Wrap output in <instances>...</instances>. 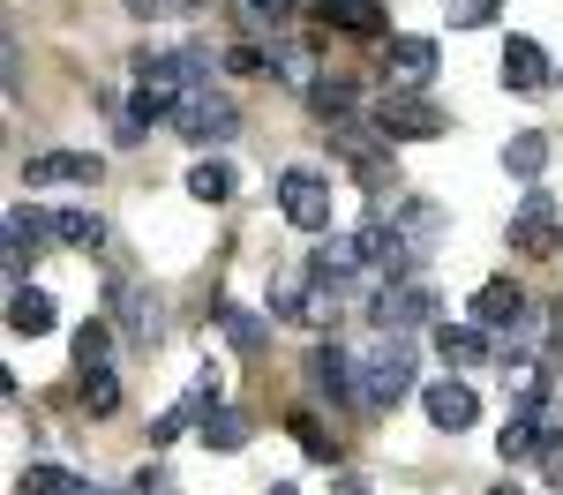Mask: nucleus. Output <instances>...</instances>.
<instances>
[{
  "instance_id": "nucleus-1",
  "label": "nucleus",
  "mask_w": 563,
  "mask_h": 495,
  "mask_svg": "<svg viewBox=\"0 0 563 495\" xmlns=\"http://www.w3.org/2000/svg\"><path fill=\"white\" fill-rule=\"evenodd\" d=\"M406 391H413V346H406V330H384V346L361 353V405L390 413Z\"/></svg>"
},
{
  "instance_id": "nucleus-2",
  "label": "nucleus",
  "mask_w": 563,
  "mask_h": 495,
  "mask_svg": "<svg viewBox=\"0 0 563 495\" xmlns=\"http://www.w3.org/2000/svg\"><path fill=\"white\" fill-rule=\"evenodd\" d=\"M174 128L203 150V143H233V128H241V105L233 98H218L211 83L203 90H180V105H174Z\"/></svg>"
},
{
  "instance_id": "nucleus-3",
  "label": "nucleus",
  "mask_w": 563,
  "mask_h": 495,
  "mask_svg": "<svg viewBox=\"0 0 563 495\" xmlns=\"http://www.w3.org/2000/svg\"><path fill=\"white\" fill-rule=\"evenodd\" d=\"M278 211H286V225H301V233H323L331 225V173L286 166L278 173Z\"/></svg>"
},
{
  "instance_id": "nucleus-4",
  "label": "nucleus",
  "mask_w": 563,
  "mask_h": 495,
  "mask_svg": "<svg viewBox=\"0 0 563 495\" xmlns=\"http://www.w3.org/2000/svg\"><path fill=\"white\" fill-rule=\"evenodd\" d=\"M368 315H376V330H413V323H435V315H443V301H435L429 278H406V285H384Z\"/></svg>"
},
{
  "instance_id": "nucleus-5",
  "label": "nucleus",
  "mask_w": 563,
  "mask_h": 495,
  "mask_svg": "<svg viewBox=\"0 0 563 495\" xmlns=\"http://www.w3.org/2000/svg\"><path fill=\"white\" fill-rule=\"evenodd\" d=\"M421 413H429L443 436H466V428L481 420V398H474V383H466V375L451 368L443 383H429V391H421Z\"/></svg>"
},
{
  "instance_id": "nucleus-6",
  "label": "nucleus",
  "mask_w": 563,
  "mask_h": 495,
  "mask_svg": "<svg viewBox=\"0 0 563 495\" xmlns=\"http://www.w3.org/2000/svg\"><path fill=\"white\" fill-rule=\"evenodd\" d=\"M368 121H376V135H390V143H429V135L451 128V121L435 113L429 98H384V105H376Z\"/></svg>"
},
{
  "instance_id": "nucleus-7",
  "label": "nucleus",
  "mask_w": 563,
  "mask_h": 495,
  "mask_svg": "<svg viewBox=\"0 0 563 495\" xmlns=\"http://www.w3.org/2000/svg\"><path fill=\"white\" fill-rule=\"evenodd\" d=\"M390 143V135H384ZM384 143H368V135L353 128V121H339V128H331V150H339V158H346L353 166V180H361V188H384L390 173H398V166H390V150Z\"/></svg>"
},
{
  "instance_id": "nucleus-8",
  "label": "nucleus",
  "mask_w": 563,
  "mask_h": 495,
  "mask_svg": "<svg viewBox=\"0 0 563 495\" xmlns=\"http://www.w3.org/2000/svg\"><path fill=\"white\" fill-rule=\"evenodd\" d=\"M308 383H316L323 398H353L361 405V353H346V346L323 338V346L308 353Z\"/></svg>"
},
{
  "instance_id": "nucleus-9",
  "label": "nucleus",
  "mask_w": 563,
  "mask_h": 495,
  "mask_svg": "<svg viewBox=\"0 0 563 495\" xmlns=\"http://www.w3.org/2000/svg\"><path fill=\"white\" fill-rule=\"evenodd\" d=\"M435 68H443L435 38H390V45H384V76H390L398 90H421V83H435Z\"/></svg>"
},
{
  "instance_id": "nucleus-10",
  "label": "nucleus",
  "mask_w": 563,
  "mask_h": 495,
  "mask_svg": "<svg viewBox=\"0 0 563 495\" xmlns=\"http://www.w3.org/2000/svg\"><path fill=\"white\" fill-rule=\"evenodd\" d=\"M353 248H361V270H376V278H390V270L413 256L406 225H384V218H368V225H361V233H353Z\"/></svg>"
},
{
  "instance_id": "nucleus-11",
  "label": "nucleus",
  "mask_w": 563,
  "mask_h": 495,
  "mask_svg": "<svg viewBox=\"0 0 563 495\" xmlns=\"http://www.w3.org/2000/svg\"><path fill=\"white\" fill-rule=\"evenodd\" d=\"M45 240H53V218H45L38 203H15L8 211V278H23V263L38 256Z\"/></svg>"
},
{
  "instance_id": "nucleus-12",
  "label": "nucleus",
  "mask_w": 563,
  "mask_h": 495,
  "mask_svg": "<svg viewBox=\"0 0 563 495\" xmlns=\"http://www.w3.org/2000/svg\"><path fill=\"white\" fill-rule=\"evenodd\" d=\"M316 15H323V31H346V38H384L390 31L384 0H323Z\"/></svg>"
},
{
  "instance_id": "nucleus-13",
  "label": "nucleus",
  "mask_w": 563,
  "mask_h": 495,
  "mask_svg": "<svg viewBox=\"0 0 563 495\" xmlns=\"http://www.w3.org/2000/svg\"><path fill=\"white\" fill-rule=\"evenodd\" d=\"M474 323L481 330H519L526 323V293L511 285V278H488V285L474 293Z\"/></svg>"
},
{
  "instance_id": "nucleus-14",
  "label": "nucleus",
  "mask_w": 563,
  "mask_h": 495,
  "mask_svg": "<svg viewBox=\"0 0 563 495\" xmlns=\"http://www.w3.org/2000/svg\"><path fill=\"white\" fill-rule=\"evenodd\" d=\"M511 240H519L526 256H549V248H556V195H541V188H533V195H526V211L511 218Z\"/></svg>"
},
{
  "instance_id": "nucleus-15",
  "label": "nucleus",
  "mask_w": 563,
  "mask_h": 495,
  "mask_svg": "<svg viewBox=\"0 0 563 495\" xmlns=\"http://www.w3.org/2000/svg\"><path fill=\"white\" fill-rule=\"evenodd\" d=\"M174 90H158V83H135V98H129V113H121V143H143V135L158 128V121H174Z\"/></svg>"
},
{
  "instance_id": "nucleus-16",
  "label": "nucleus",
  "mask_w": 563,
  "mask_h": 495,
  "mask_svg": "<svg viewBox=\"0 0 563 495\" xmlns=\"http://www.w3.org/2000/svg\"><path fill=\"white\" fill-rule=\"evenodd\" d=\"M106 166L84 158V150H38V158H23V180L31 188H53V180H98Z\"/></svg>"
},
{
  "instance_id": "nucleus-17",
  "label": "nucleus",
  "mask_w": 563,
  "mask_h": 495,
  "mask_svg": "<svg viewBox=\"0 0 563 495\" xmlns=\"http://www.w3.org/2000/svg\"><path fill=\"white\" fill-rule=\"evenodd\" d=\"M8 330H15V338H45V330H53V293L15 278V293H8Z\"/></svg>"
},
{
  "instance_id": "nucleus-18",
  "label": "nucleus",
  "mask_w": 563,
  "mask_h": 495,
  "mask_svg": "<svg viewBox=\"0 0 563 495\" xmlns=\"http://www.w3.org/2000/svg\"><path fill=\"white\" fill-rule=\"evenodd\" d=\"M113 315H121V330H129V346H143V353H151V346H158V330H166V315H158V301H151V293H113Z\"/></svg>"
},
{
  "instance_id": "nucleus-19",
  "label": "nucleus",
  "mask_w": 563,
  "mask_h": 495,
  "mask_svg": "<svg viewBox=\"0 0 563 495\" xmlns=\"http://www.w3.org/2000/svg\"><path fill=\"white\" fill-rule=\"evenodd\" d=\"M435 360L443 368H474V360H488V338H481V323H435Z\"/></svg>"
},
{
  "instance_id": "nucleus-20",
  "label": "nucleus",
  "mask_w": 563,
  "mask_h": 495,
  "mask_svg": "<svg viewBox=\"0 0 563 495\" xmlns=\"http://www.w3.org/2000/svg\"><path fill=\"white\" fill-rule=\"evenodd\" d=\"M549 76H556V68H549V53L533 38H504V83L511 90H541Z\"/></svg>"
},
{
  "instance_id": "nucleus-21",
  "label": "nucleus",
  "mask_w": 563,
  "mask_h": 495,
  "mask_svg": "<svg viewBox=\"0 0 563 495\" xmlns=\"http://www.w3.org/2000/svg\"><path fill=\"white\" fill-rule=\"evenodd\" d=\"M353 98H361V90H353L346 76H316V83H308V113H316L323 128H339V121H353Z\"/></svg>"
},
{
  "instance_id": "nucleus-22",
  "label": "nucleus",
  "mask_w": 563,
  "mask_h": 495,
  "mask_svg": "<svg viewBox=\"0 0 563 495\" xmlns=\"http://www.w3.org/2000/svg\"><path fill=\"white\" fill-rule=\"evenodd\" d=\"M541 443H549V436H541V413H533V405H519V413H511V420L496 428V450H504V465H519V458H533Z\"/></svg>"
},
{
  "instance_id": "nucleus-23",
  "label": "nucleus",
  "mask_w": 563,
  "mask_h": 495,
  "mask_svg": "<svg viewBox=\"0 0 563 495\" xmlns=\"http://www.w3.org/2000/svg\"><path fill=\"white\" fill-rule=\"evenodd\" d=\"M53 240L76 248V256H98V248H106V218H98V211H60V218H53Z\"/></svg>"
},
{
  "instance_id": "nucleus-24",
  "label": "nucleus",
  "mask_w": 563,
  "mask_h": 495,
  "mask_svg": "<svg viewBox=\"0 0 563 495\" xmlns=\"http://www.w3.org/2000/svg\"><path fill=\"white\" fill-rule=\"evenodd\" d=\"M541 166H549V135H511V143H504V173L511 180H541Z\"/></svg>"
},
{
  "instance_id": "nucleus-25",
  "label": "nucleus",
  "mask_w": 563,
  "mask_h": 495,
  "mask_svg": "<svg viewBox=\"0 0 563 495\" xmlns=\"http://www.w3.org/2000/svg\"><path fill=\"white\" fill-rule=\"evenodd\" d=\"M84 413L90 420H113L121 413V375L113 368H84Z\"/></svg>"
},
{
  "instance_id": "nucleus-26",
  "label": "nucleus",
  "mask_w": 563,
  "mask_h": 495,
  "mask_svg": "<svg viewBox=\"0 0 563 495\" xmlns=\"http://www.w3.org/2000/svg\"><path fill=\"white\" fill-rule=\"evenodd\" d=\"M188 195H196V203H225V195H233V166H225V158H196V166H188Z\"/></svg>"
},
{
  "instance_id": "nucleus-27",
  "label": "nucleus",
  "mask_w": 563,
  "mask_h": 495,
  "mask_svg": "<svg viewBox=\"0 0 563 495\" xmlns=\"http://www.w3.org/2000/svg\"><path fill=\"white\" fill-rule=\"evenodd\" d=\"M203 443H211V450H241V443H249V413L218 405L211 420H203Z\"/></svg>"
},
{
  "instance_id": "nucleus-28",
  "label": "nucleus",
  "mask_w": 563,
  "mask_h": 495,
  "mask_svg": "<svg viewBox=\"0 0 563 495\" xmlns=\"http://www.w3.org/2000/svg\"><path fill=\"white\" fill-rule=\"evenodd\" d=\"M406 240H413V256H421V248H435V240H443V211H435V203H406Z\"/></svg>"
},
{
  "instance_id": "nucleus-29",
  "label": "nucleus",
  "mask_w": 563,
  "mask_h": 495,
  "mask_svg": "<svg viewBox=\"0 0 563 495\" xmlns=\"http://www.w3.org/2000/svg\"><path fill=\"white\" fill-rule=\"evenodd\" d=\"M106 360H113V330L106 323H84L76 330V368H106Z\"/></svg>"
},
{
  "instance_id": "nucleus-30",
  "label": "nucleus",
  "mask_w": 563,
  "mask_h": 495,
  "mask_svg": "<svg viewBox=\"0 0 563 495\" xmlns=\"http://www.w3.org/2000/svg\"><path fill=\"white\" fill-rule=\"evenodd\" d=\"M435 8H443L451 31H481V23H496V0H435Z\"/></svg>"
},
{
  "instance_id": "nucleus-31",
  "label": "nucleus",
  "mask_w": 563,
  "mask_h": 495,
  "mask_svg": "<svg viewBox=\"0 0 563 495\" xmlns=\"http://www.w3.org/2000/svg\"><path fill=\"white\" fill-rule=\"evenodd\" d=\"M15 495H68V473H60V465H23V473H15Z\"/></svg>"
},
{
  "instance_id": "nucleus-32",
  "label": "nucleus",
  "mask_w": 563,
  "mask_h": 495,
  "mask_svg": "<svg viewBox=\"0 0 563 495\" xmlns=\"http://www.w3.org/2000/svg\"><path fill=\"white\" fill-rule=\"evenodd\" d=\"M218 323H225V338H233V346H241V353H256L263 338H271V330H263L256 315H241V308H218Z\"/></svg>"
},
{
  "instance_id": "nucleus-33",
  "label": "nucleus",
  "mask_w": 563,
  "mask_h": 495,
  "mask_svg": "<svg viewBox=\"0 0 563 495\" xmlns=\"http://www.w3.org/2000/svg\"><path fill=\"white\" fill-rule=\"evenodd\" d=\"M271 60H278V76H286V83H316V60H308V45H278V53H271Z\"/></svg>"
},
{
  "instance_id": "nucleus-34",
  "label": "nucleus",
  "mask_w": 563,
  "mask_h": 495,
  "mask_svg": "<svg viewBox=\"0 0 563 495\" xmlns=\"http://www.w3.org/2000/svg\"><path fill=\"white\" fill-rule=\"evenodd\" d=\"M541 473H549V488L563 495V436H549V443H541Z\"/></svg>"
},
{
  "instance_id": "nucleus-35",
  "label": "nucleus",
  "mask_w": 563,
  "mask_h": 495,
  "mask_svg": "<svg viewBox=\"0 0 563 495\" xmlns=\"http://www.w3.org/2000/svg\"><path fill=\"white\" fill-rule=\"evenodd\" d=\"M241 8H249L256 23H286V15H294V0H241Z\"/></svg>"
},
{
  "instance_id": "nucleus-36",
  "label": "nucleus",
  "mask_w": 563,
  "mask_h": 495,
  "mask_svg": "<svg viewBox=\"0 0 563 495\" xmlns=\"http://www.w3.org/2000/svg\"><path fill=\"white\" fill-rule=\"evenodd\" d=\"M294 436H301V443L316 450V458H331V436H323V428H316V420H294Z\"/></svg>"
},
{
  "instance_id": "nucleus-37",
  "label": "nucleus",
  "mask_w": 563,
  "mask_h": 495,
  "mask_svg": "<svg viewBox=\"0 0 563 495\" xmlns=\"http://www.w3.org/2000/svg\"><path fill=\"white\" fill-rule=\"evenodd\" d=\"M225 68H241V76H249V68H263V53H256V45H225Z\"/></svg>"
},
{
  "instance_id": "nucleus-38",
  "label": "nucleus",
  "mask_w": 563,
  "mask_h": 495,
  "mask_svg": "<svg viewBox=\"0 0 563 495\" xmlns=\"http://www.w3.org/2000/svg\"><path fill=\"white\" fill-rule=\"evenodd\" d=\"M331 488H339V495H368V481H361V473H339Z\"/></svg>"
},
{
  "instance_id": "nucleus-39",
  "label": "nucleus",
  "mask_w": 563,
  "mask_h": 495,
  "mask_svg": "<svg viewBox=\"0 0 563 495\" xmlns=\"http://www.w3.org/2000/svg\"><path fill=\"white\" fill-rule=\"evenodd\" d=\"M129 15H143V23H151V15H166V0H129Z\"/></svg>"
},
{
  "instance_id": "nucleus-40",
  "label": "nucleus",
  "mask_w": 563,
  "mask_h": 495,
  "mask_svg": "<svg viewBox=\"0 0 563 495\" xmlns=\"http://www.w3.org/2000/svg\"><path fill=\"white\" fill-rule=\"evenodd\" d=\"M68 495H106V488H90V481H68Z\"/></svg>"
},
{
  "instance_id": "nucleus-41",
  "label": "nucleus",
  "mask_w": 563,
  "mask_h": 495,
  "mask_svg": "<svg viewBox=\"0 0 563 495\" xmlns=\"http://www.w3.org/2000/svg\"><path fill=\"white\" fill-rule=\"evenodd\" d=\"M271 495H294V481H271Z\"/></svg>"
},
{
  "instance_id": "nucleus-42",
  "label": "nucleus",
  "mask_w": 563,
  "mask_h": 495,
  "mask_svg": "<svg viewBox=\"0 0 563 495\" xmlns=\"http://www.w3.org/2000/svg\"><path fill=\"white\" fill-rule=\"evenodd\" d=\"M488 495H519V488H488Z\"/></svg>"
}]
</instances>
